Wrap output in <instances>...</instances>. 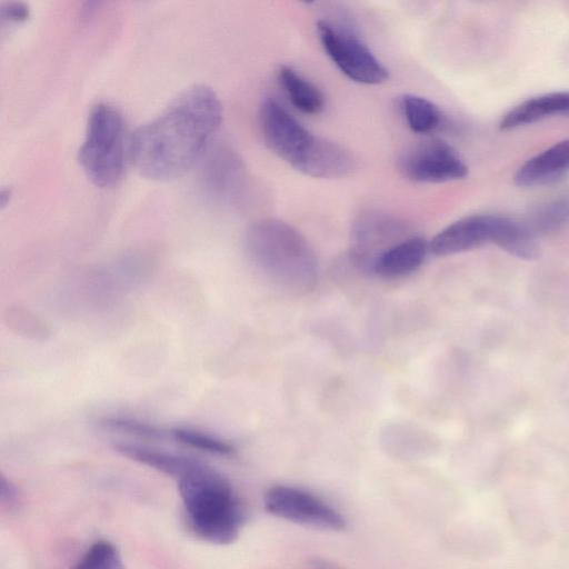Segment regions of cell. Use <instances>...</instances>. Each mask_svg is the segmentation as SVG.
<instances>
[{"instance_id":"1","label":"cell","mask_w":569,"mask_h":569,"mask_svg":"<svg viewBox=\"0 0 569 569\" xmlns=\"http://www.w3.org/2000/svg\"><path fill=\"white\" fill-rule=\"evenodd\" d=\"M221 120L216 92L203 84L189 87L130 137V161L148 179H176L204 153Z\"/></svg>"},{"instance_id":"2","label":"cell","mask_w":569,"mask_h":569,"mask_svg":"<svg viewBox=\"0 0 569 569\" xmlns=\"http://www.w3.org/2000/svg\"><path fill=\"white\" fill-rule=\"evenodd\" d=\"M259 126L266 146L303 174L337 179L355 169V160L347 149L312 134L272 98L261 102Z\"/></svg>"},{"instance_id":"3","label":"cell","mask_w":569,"mask_h":569,"mask_svg":"<svg viewBox=\"0 0 569 569\" xmlns=\"http://www.w3.org/2000/svg\"><path fill=\"white\" fill-rule=\"evenodd\" d=\"M244 242L250 260L278 288L305 295L317 286L315 252L292 226L278 219L257 221L248 229Z\"/></svg>"},{"instance_id":"4","label":"cell","mask_w":569,"mask_h":569,"mask_svg":"<svg viewBox=\"0 0 569 569\" xmlns=\"http://www.w3.org/2000/svg\"><path fill=\"white\" fill-rule=\"evenodd\" d=\"M187 520L201 539L233 542L243 523V510L229 481L201 461L178 479Z\"/></svg>"},{"instance_id":"5","label":"cell","mask_w":569,"mask_h":569,"mask_svg":"<svg viewBox=\"0 0 569 569\" xmlns=\"http://www.w3.org/2000/svg\"><path fill=\"white\" fill-rule=\"evenodd\" d=\"M130 138L124 120L113 106L100 102L91 109L78 161L88 179L99 188H110L122 178L130 160Z\"/></svg>"},{"instance_id":"6","label":"cell","mask_w":569,"mask_h":569,"mask_svg":"<svg viewBox=\"0 0 569 569\" xmlns=\"http://www.w3.org/2000/svg\"><path fill=\"white\" fill-rule=\"evenodd\" d=\"M317 32L327 56L348 79L362 84L388 79V69L352 30L323 19L317 22Z\"/></svg>"},{"instance_id":"7","label":"cell","mask_w":569,"mask_h":569,"mask_svg":"<svg viewBox=\"0 0 569 569\" xmlns=\"http://www.w3.org/2000/svg\"><path fill=\"white\" fill-rule=\"evenodd\" d=\"M263 502L268 512L298 525L330 531H341L347 527L340 512L300 488L273 486L266 492Z\"/></svg>"},{"instance_id":"8","label":"cell","mask_w":569,"mask_h":569,"mask_svg":"<svg viewBox=\"0 0 569 569\" xmlns=\"http://www.w3.org/2000/svg\"><path fill=\"white\" fill-rule=\"evenodd\" d=\"M400 172L416 182L441 183L463 179L468 167L446 141L429 139L408 147L398 159Z\"/></svg>"},{"instance_id":"9","label":"cell","mask_w":569,"mask_h":569,"mask_svg":"<svg viewBox=\"0 0 569 569\" xmlns=\"http://www.w3.org/2000/svg\"><path fill=\"white\" fill-rule=\"evenodd\" d=\"M406 230L402 221L387 213L369 211L359 216L351 231L352 258L371 269L380 253L407 238L403 237Z\"/></svg>"},{"instance_id":"10","label":"cell","mask_w":569,"mask_h":569,"mask_svg":"<svg viewBox=\"0 0 569 569\" xmlns=\"http://www.w3.org/2000/svg\"><path fill=\"white\" fill-rule=\"evenodd\" d=\"M497 214L466 216L439 231L429 242L435 256H451L493 243Z\"/></svg>"},{"instance_id":"11","label":"cell","mask_w":569,"mask_h":569,"mask_svg":"<svg viewBox=\"0 0 569 569\" xmlns=\"http://www.w3.org/2000/svg\"><path fill=\"white\" fill-rule=\"evenodd\" d=\"M203 187L211 198L230 203L243 190L246 171L241 159L228 147H218L203 170Z\"/></svg>"},{"instance_id":"12","label":"cell","mask_w":569,"mask_h":569,"mask_svg":"<svg viewBox=\"0 0 569 569\" xmlns=\"http://www.w3.org/2000/svg\"><path fill=\"white\" fill-rule=\"evenodd\" d=\"M569 171V139L561 140L523 162L513 176L515 184L538 187L559 180Z\"/></svg>"},{"instance_id":"13","label":"cell","mask_w":569,"mask_h":569,"mask_svg":"<svg viewBox=\"0 0 569 569\" xmlns=\"http://www.w3.org/2000/svg\"><path fill=\"white\" fill-rule=\"evenodd\" d=\"M429 250V242L420 236H409L380 253L371 271L385 279L407 276L417 270Z\"/></svg>"},{"instance_id":"14","label":"cell","mask_w":569,"mask_h":569,"mask_svg":"<svg viewBox=\"0 0 569 569\" xmlns=\"http://www.w3.org/2000/svg\"><path fill=\"white\" fill-rule=\"evenodd\" d=\"M558 114L569 116V91L550 92L522 101L501 118L499 128L512 130Z\"/></svg>"},{"instance_id":"15","label":"cell","mask_w":569,"mask_h":569,"mask_svg":"<svg viewBox=\"0 0 569 569\" xmlns=\"http://www.w3.org/2000/svg\"><path fill=\"white\" fill-rule=\"evenodd\" d=\"M113 448L124 457L179 479L200 461L183 455H177L137 443L118 442Z\"/></svg>"},{"instance_id":"16","label":"cell","mask_w":569,"mask_h":569,"mask_svg":"<svg viewBox=\"0 0 569 569\" xmlns=\"http://www.w3.org/2000/svg\"><path fill=\"white\" fill-rule=\"evenodd\" d=\"M493 244L523 260H533L540 254L537 236L527 223L503 216H498Z\"/></svg>"},{"instance_id":"17","label":"cell","mask_w":569,"mask_h":569,"mask_svg":"<svg viewBox=\"0 0 569 569\" xmlns=\"http://www.w3.org/2000/svg\"><path fill=\"white\" fill-rule=\"evenodd\" d=\"M278 81L291 104L306 114H318L325 108L322 92L297 70L282 66L278 70Z\"/></svg>"},{"instance_id":"18","label":"cell","mask_w":569,"mask_h":569,"mask_svg":"<svg viewBox=\"0 0 569 569\" xmlns=\"http://www.w3.org/2000/svg\"><path fill=\"white\" fill-rule=\"evenodd\" d=\"M399 108L409 129L427 134L438 129L442 122L440 109L427 98L407 93L400 97Z\"/></svg>"},{"instance_id":"19","label":"cell","mask_w":569,"mask_h":569,"mask_svg":"<svg viewBox=\"0 0 569 569\" xmlns=\"http://www.w3.org/2000/svg\"><path fill=\"white\" fill-rule=\"evenodd\" d=\"M569 223V194L552 198L536 206L527 226L537 233H550Z\"/></svg>"},{"instance_id":"20","label":"cell","mask_w":569,"mask_h":569,"mask_svg":"<svg viewBox=\"0 0 569 569\" xmlns=\"http://www.w3.org/2000/svg\"><path fill=\"white\" fill-rule=\"evenodd\" d=\"M72 569H126L116 546L107 540L96 541Z\"/></svg>"},{"instance_id":"21","label":"cell","mask_w":569,"mask_h":569,"mask_svg":"<svg viewBox=\"0 0 569 569\" xmlns=\"http://www.w3.org/2000/svg\"><path fill=\"white\" fill-rule=\"evenodd\" d=\"M171 435L177 441L202 451L223 456L234 451L229 442L197 429L177 427L171 430Z\"/></svg>"},{"instance_id":"22","label":"cell","mask_w":569,"mask_h":569,"mask_svg":"<svg viewBox=\"0 0 569 569\" xmlns=\"http://www.w3.org/2000/svg\"><path fill=\"white\" fill-rule=\"evenodd\" d=\"M106 429L147 439H162L164 431L154 425L128 417H108L100 422Z\"/></svg>"},{"instance_id":"23","label":"cell","mask_w":569,"mask_h":569,"mask_svg":"<svg viewBox=\"0 0 569 569\" xmlns=\"http://www.w3.org/2000/svg\"><path fill=\"white\" fill-rule=\"evenodd\" d=\"M30 14L28 6L23 2H4L0 7V19L2 26H16L24 22Z\"/></svg>"},{"instance_id":"24","label":"cell","mask_w":569,"mask_h":569,"mask_svg":"<svg viewBox=\"0 0 569 569\" xmlns=\"http://www.w3.org/2000/svg\"><path fill=\"white\" fill-rule=\"evenodd\" d=\"M0 497L1 501L9 507L14 506L19 500V492L16 486L3 476L0 481Z\"/></svg>"},{"instance_id":"25","label":"cell","mask_w":569,"mask_h":569,"mask_svg":"<svg viewBox=\"0 0 569 569\" xmlns=\"http://www.w3.org/2000/svg\"><path fill=\"white\" fill-rule=\"evenodd\" d=\"M312 567L315 569H337L335 566H332L331 563L327 562V561H323V560H313L312 561Z\"/></svg>"}]
</instances>
